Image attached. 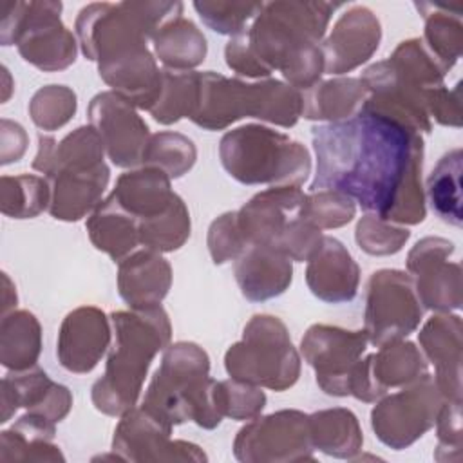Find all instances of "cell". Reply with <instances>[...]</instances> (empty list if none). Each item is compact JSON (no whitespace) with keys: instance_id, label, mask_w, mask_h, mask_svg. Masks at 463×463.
Here are the masks:
<instances>
[{"instance_id":"6da1fadb","label":"cell","mask_w":463,"mask_h":463,"mask_svg":"<svg viewBox=\"0 0 463 463\" xmlns=\"http://www.w3.org/2000/svg\"><path fill=\"white\" fill-rule=\"evenodd\" d=\"M317 174L311 192L333 190L394 224L425 219L423 139L365 103L336 123L313 128Z\"/></svg>"},{"instance_id":"7a4b0ae2","label":"cell","mask_w":463,"mask_h":463,"mask_svg":"<svg viewBox=\"0 0 463 463\" xmlns=\"http://www.w3.org/2000/svg\"><path fill=\"white\" fill-rule=\"evenodd\" d=\"M336 4L269 2L253 24L226 43L230 69L250 78L280 71L295 89H311L324 72L320 40Z\"/></svg>"},{"instance_id":"3957f363","label":"cell","mask_w":463,"mask_h":463,"mask_svg":"<svg viewBox=\"0 0 463 463\" xmlns=\"http://www.w3.org/2000/svg\"><path fill=\"white\" fill-rule=\"evenodd\" d=\"M114 344L103 378L92 387L98 411L121 416L134 409L152 358L170 340L168 315L161 306L116 311L110 315Z\"/></svg>"},{"instance_id":"277c9868","label":"cell","mask_w":463,"mask_h":463,"mask_svg":"<svg viewBox=\"0 0 463 463\" xmlns=\"http://www.w3.org/2000/svg\"><path fill=\"white\" fill-rule=\"evenodd\" d=\"M105 146L92 127H80L60 143L40 134V148L33 166L47 174L49 212L54 219L78 221L99 204L109 184Z\"/></svg>"},{"instance_id":"5b68a950","label":"cell","mask_w":463,"mask_h":463,"mask_svg":"<svg viewBox=\"0 0 463 463\" xmlns=\"http://www.w3.org/2000/svg\"><path fill=\"white\" fill-rule=\"evenodd\" d=\"M208 354L195 344L177 342L170 345L156 371L143 405L170 427L194 420L204 429L221 423L215 403V380L208 378Z\"/></svg>"},{"instance_id":"8992f818","label":"cell","mask_w":463,"mask_h":463,"mask_svg":"<svg viewBox=\"0 0 463 463\" xmlns=\"http://www.w3.org/2000/svg\"><path fill=\"white\" fill-rule=\"evenodd\" d=\"M302 116L298 89L277 80L244 83L217 72H199V94L190 119L221 130L241 118H259L280 127H293Z\"/></svg>"},{"instance_id":"52a82bcc","label":"cell","mask_w":463,"mask_h":463,"mask_svg":"<svg viewBox=\"0 0 463 463\" xmlns=\"http://www.w3.org/2000/svg\"><path fill=\"white\" fill-rule=\"evenodd\" d=\"M219 157L224 170L244 184L300 186L311 172V157L302 143L262 125L226 132Z\"/></svg>"},{"instance_id":"ba28073f","label":"cell","mask_w":463,"mask_h":463,"mask_svg":"<svg viewBox=\"0 0 463 463\" xmlns=\"http://www.w3.org/2000/svg\"><path fill=\"white\" fill-rule=\"evenodd\" d=\"M224 367L237 382L284 391L298 380L300 358L277 317L255 315L242 340L226 351Z\"/></svg>"},{"instance_id":"9c48e42d","label":"cell","mask_w":463,"mask_h":463,"mask_svg":"<svg viewBox=\"0 0 463 463\" xmlns=\"http://www.w3.org/2000/svg\"><path fill=\"white\" fill-rule=\"evenodd\" d=\"M414 280L398 269L374 271L367 282L365 335L373 345L398 342L421 322Z\"/></svg>"},{"instance_id":"30bf717a","label":"cell","mask_w":463,"mask_h":463,"mask_svg":"<svg viewBox=\"0 0 463 463\" xmlns=\"http://www.w3.org/2000/svg\"><path fill=\"white\" fill-rule=\"evenodd\" d=\"M445 396L430 374L383 398L371 412V423L382 443L405 449L434 427Z\"/></svg>"},{"instance_id":"8fae6325","label":"cell","mask_w":463,"mask_h":463,"mask_svg":"<svg viewBox=\"0 0 463 463\" xmlns=\"http://www.w3.org/2000/svg\"><path fill=\"white\" fill-rule=\"evenodd\" d=\"M60 13V2L14 4V42L38 69L61 71L76 60V40Z\"/></svg>"},{"instance_id":"7c38bea8","label":"cell","mask_w":463,"mask_h":463,"mask_svg":"<svg viewBox=\"0 0 463 463\" xmlns=\"http://www.w3.org/2000/svg\"><path fill=\"white\" fill-rule=\"evenodd\" d=\"M242 461L311 459L307 416L300 411H279L242 427L233 443Z\"/></svg>"},{"instance_id":"4fadbf2b","label":"cell","mask_w":463,"mask_h":463,"mask_svg":"<svg viewBox=\"0 0 463 463\" xmlns=\"http://www.w3.org/2000/svg\"><path fill=\"white\" fill-rule=\"evenodd\" d=\"M365 331L317 324L302 338V354L317 371V383L333 396L349 394V380L367 345Z\"/></svg>"},{"instance_id":"5bb4252c","label":"cell","mask_w":463,"mask_h":463,"mask_svg":"<svg viewBox=\"0 0 463 463\" xmlns=\"http://www.w3.org/2000/svg\"><path fill=\"white\" fill-rule=\"evenodd\" d=\"M452 253L454 242L449 239L425 237L407 255L416 295L427 309L450 313L461 307V266L447 260Z\"/></svg>"},{"instance_id":"9a60e30c","label":"cell","mask_w":463,"mask_h":463,"mask_svg":"<svg viewBox=\"0 0 463 463\" xmlns=\"http://www.w3.org/2000/svg\"><path fill=\"white\" fill-rule=\"evenodd\" d=\"M89 121L116 166L128 168L143 161L150 139L148 127L127 99L116 92L94 96L89 105Z\"/></svg>"},{"instance_id":"2e32d148","label":"cell","mask_w":463,"mask_h":463,"mask_svg":"<svg viewBox=\"0 0 463 463\" xmlns=\"http://www.w3.org/2000/svg\"><path fill=\"white\" fill-rule=\"evenodd\" d=\"M304 192L298 186H273L251 197L237 215V226L248 246L280 250L284 237L302 215Z\"/></svg>"},{"instance_id":"e0dca14e","label":"cell","mask_w":463,"mask_h":463,"mask_svg":"<svg viewBox=\"0 0 463 463\" xmlns=\"http://www.w3.org/2000/svg\"><path fill=\"white\" fill-rule=\"evenodd\" d=\"M172 427L156 414L141 409H130L123 414L112 447L123 459H204L199 447L186 441H170Z\"/></svg>"},{"instance_id":"ac0fdd59","label":"cell","mask_w":463,"mask_h":463,"mask_svg":"<svg viewBox=\"0 0 463 463\" xmlns=\"http://www.w3.org/2000/svg\"><path fill=\"white\" fill-rule=\"evenodd\" d=\"M380 38L382 27L374 13L365 5L349 7L320 45L324 72L344 74L356 69L373 56L380 45Z\"/></svg>"},{"instance_id":"d6986e66","label":"cell","mask_w":463,"mask_h":463,"mask_svg":"<svg viewBox=\"0 0 463 463\" xmlns=\"http://www.w3.org/2000/svg\"><path fill=\"white\" fill-rule=\"evenodd\" d=\"M425 360L436 367L434 382L445 400L461 402L463 324L459 315L438 313L429 318L418 335Z\"/></svg>"},{"instance_id":"ffe728a7","label":"cell","mask_w":463,"mask_h":463,"mask_svg":"<svg viewBox=\"0 0 463 463\" xmlns=\"http://www.w3.org/2000/svg\"><path fill=\"white\" fill-rule=\"evenodd\" d=\"M109 342L110 327L105 313L98 307L83 306L65 317L58 335L56 354L67 371L81 374L98 365Z\"/></svg>"},{"instance_id":"44dd1931","label":"cell","mask_w":463,"mask_h":463,"mask_svg":"<svg viewBox=\"0 0 463 463\" xmlns=\"http://www.w3.org/2000/svg\"><path fill=\"white\" fill-rule=\"evenodd\" d=\"M99 76L118 96L139 109H152L163 89V71L157 69L146 45L132 47L98 63Z\"/></svg>"},{"instance_id":"7402d4cb","label":"cell","mask_w":463,"mask_h":463,"mask_svg":"<svg viewBox=\"0 0 463 463\" xmlns=\"http://www.w3.org/2000/svg\"><path fill=\"white\" fill-rule=\"evenodd\" d=\"M306 280L315 297L324 302L342 304L354 298L360 269L345 246L335 237H324L309 259Z\"/></svg>"},{"instance_id":"603a6c76","label":"cell","mask_w":463,"mask_h":463,"mask_svg":"<svg viewBox=\"0 0 463 463\" xmlns=\"http://www.w3.org/2000/svg\"><path fill=\"white\" fill-rule=\"evenodd\" d=\"M291 260L269 246H248L235 262V279L251 302L279 297L291 284Z\"/></svg>"},{"instance_id":"cb8c5ba5","label":"cell","mask_w":463,"mask_h":463,"mask_svg":"<svg viewBox=\"0 0 463 463\" xmlns=\"http://www.w3.org/2000/svg\"><path fill=\"white\" fill-rule=\"evenodd\" d=\"M170 264L157 251L143 250L119 262L118 289L132 309L159 306L170 289Z\"/></svg>"},{"instance_id":"d4e9b609","label":"cell","mask_w":463,"mask_h":463,"mask_svg":"<svg viewBox=\"0 0 463 463\" xmlns=\"http://www.w3.org/2000/svg\"><path fill=\"white\" fill-rule=\"evenodd\" d=\"M110 195L137 219V224L165 213L177 199V194L170 188V177L156 166L119 175Z\"/></svg>"},{"instance_id":"484cf974","label":"cell","mask_w":463,"mask_h":463,"mask_svg":"<svg viewBox=\"0 0 463 463\" xmlns=\"http://www.w3.org/2000/svg\"><path fill=\"white\" fill-rule=\"evenodd\" d=\"M416 7L425 20L423 43L449 72L459 60L463 49V4L420 2Z\"/></svg>"},{"instance_id":"4316f807","label":"cell","mask_w":463,"mask_h":463,"mask_svg":"<svg viewBox=\"0 0 463 463\" xmlns=\"http://www.w3.org/2000/svg\"><path fill=\"white\" fill-rule=\"evenodd\" d=\"M367 99V89L360 78H335L315 83L302 94V116L307 119L344 121L354 116Z\"/></svg>"},{"instance_id":"83f0119b","label":"cell","mask_w":463,"mask_h":463,"mask_svg":"<svg viewBox=\"0 0 463 463\" xmlns=\"http://www.w3.org/2000/svg\"><path fill=\"white\" fill-rule=\"evenodd\" d=\"M87 232L92 244L121 262L137 244V219L130 215L112 195L101 201L87 221Z\"/></svg>"},{"instance_id":"f1b7e54d","label":"cell","mask_w":463,"mask_h":463,"mask_svg":"<svg viewBox=\"0 0 463 463\" xmlns=\"http://www.w3.org/2000/svg\"><path fill=\"white\" fill-rule=\"evenodd\" d=\"M382 349L367 356L369 373L374 387L387 392L389 387L409 385L429 374V365L423 353L412 342H389Z\"/></svg>"},{"instance_id":"f546056e","label":"cell","mask_w":463,"mask_h":463,"mask_svg":"<svg viewBox=\"0 0 463 463\" xmlns=\"http://www.w3.org/2000/svg\"><path fill=\"white\" fill-rule=\"evenodd\" d=\"M311 445L335 458H351L362 447L356 416L347 409H327L307 416Z\"/></svg>"},{"instance_id":"4dcf8cb0","label":"cell","mask_w":463,"mask_h":463,"mask_svg":"<svg viewBox=\"0 0 463 463\" xmlns=\"http://www.w3.org/2000/svg\"><path fill=\"white\" fill-rule=\"evenodd\" d=\"M154 51L170 71H190L206 56V38L184 18L163 25L154 36Z\"/></svg>"},{"instance_id":"1f68e13d","label":"cell","mask_w":463,"mask_h":463,"mask_svg":"<svg viewBox=\"0 0 463 463\" xmlns=\"http://www.w3.org/2000/svg\"><path fill=\"white\" fill-rule=\"evenodd\" d=\"M461 148L447 152L427 179L432 210L441 221L452 226H461Z\"/></svg>"},{"instance_id":"d6a6232c","label":"cell","mask_w":463,"mask_h":463,"mask_svg":"<svg viewBox=\"0 0 463 463\" xmlns=\"http://www.w3.org/2000/svg\"><path fill=\"white\" fill-rule=\"evenodd\" d=\"M24 403L33 409V414H40L51 421L65 418L72 405V398L67 387L54 383L49 376L34 369L31 373L18 374L14 378V403Z\"/></svg>"},{"instance_id":"836d02e7","label":"cell","mask_w":463,"mask_h":463,"mask_svg":"<svg viewBox=\"0 0 463 463\" xmlns=\"http://www.w3.org/2000/svg\"><path fill=\"white\" fill-rule=\"evenodd\" d=\"M199 92V72L194 71H163V89L159 99L150 109L156 121L170 125L181 118H190Z\"/></svg>"},{"instance_id":"e575fe53","label":"cell","mask_w":463,"mask_h":463,"mask_svg":"<svg viewBox=\"0 0 463 463\" xmlns=\"http://www.w3.org/2000/svg\"><path fill=\"white\" fill-rule=\"evenodd\" d=\"M139 228V244L152 251H174L184 244L190 237V213L183 199L172 203V206L148 221H141Z\"/></svg>"},{"instance_id":"d590c367","label":"cell","mask_w":463,"mask_h":463,"mask_svg":"<svg viewBox=\"0 0 463 463\" xmlns=\"http://www.w3.org/2000/svg\"><path fill=\"white\" fill-rule=\"evenodd\" d=\"M195 156V146L186 136L159 132L148 139L141 163L163 170L168 177H181L194 166Z\"/></svg>"},{"instance_id":"8d00e7d4","label":"cell","mask_w":463,"mask_h":463,"mask_svg":"<svg viewBox=\"0 0 463 463\" xmlns=\"http://www.w3.org/2000/svg\"><path fill=\"white\" fill-rule=\"evenodd\" d=\"M201 20L219 34H241L262 9V2H194Z\"/></svg>"},{"instance_id":"74e56055","label":"cell","mask_w":463,"mask_h":463,"mask_svg":"<svg viewBox=\"0 0 463 463\" xmlns=\"http://www.w3.org/2000/svg\"><path fill=\"white\" fill-rule=\"evenodd\" d=\"M354 237L358 246L369 255H392L403 248L411 232L376 213H367L358 221Z\"/></svg>"},{"instance_id":"f35d334b","label":"cell","mask_w":463,"mask_h":463,"mask_svg":"<svg viewBox=\"0 0 463 463\" xmlns=\"http://www.w3.org/2000/svg\"><path fill=\"white\" fill-rule=\"evenodd\" d=\"M215 403L221 416H230L233 420H250L255 418L264 403L266 396L257 385L224 380L215 383Z\"/></svg>"},{"instance_id":"ab89813d","label":"cell","mask_w":463,"mask_h":463,"mask_svg":"<svg viewBox=\"0 0 463 463\" xmlns=\"http://www.w3.org/2000/svg\"><path fill=\"white\" fill-rule=\"evenodd\" d=\"M302 215L317 228H338L354 217V201L333 190H318L306 195Z\"/></svg>"},{"instance_id":"60d3db41","label":"cell","mask_w":463,"mask_h":463,"mask_svg":"<svg viewBox=\"0 0 463 463\" xmlns=\"http://www.w3.org/2000/svg\"><path fill=\"white\" fill-rule=\"evenodd\" d=\"M76 112V94L65 85H49L36 92L31 114L38 127L54 130L63 127Z\"/></svg>"},{"instance_id":"b9f144b4","label":"cell","mask_w":463,"mask_h":463,"mask_svg":"<svg viewBox=\"0 0 463 463\" xmlns=\"http://www.w3.org/2000/svg\"><path fill=\"white\" fill-rule=\"evenodd\" d=\"M248 248L239 226L235 212L217 217L208 230V250L215 264L237 259Z\"/></svg>"},{"instance_id":"7bdbcfd3","label":"cell","mask_w":463,"mask_h":463,"mask_svg":"<svg viewBox=\"0 0 463 463\" xmlns=\"http://www.w3.org/2000/svg\"><path fill=\"white\" fill-rule=\"evenodd\" d=\"M438 450L434 458L438 461H459L461 459V402L445 400L438 418Z\"/></svg>"},{"instance_id":"ee69618b","label":"cell","mask_w":463,"mask_h":463,"mask_svg":"<svg viewBox=\"0 0 463 463\" xmlns=\"http://www.w3.org/2000/svg\"><path fill=\"white\" fill-rule=\"evenodd\" d=\"M427 112L430 121L434 119L445 127H461V109H459V85L454 89H447L439 85L429 92Z\"/></svg>"}]
</instances>
